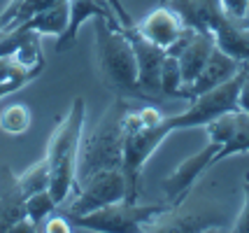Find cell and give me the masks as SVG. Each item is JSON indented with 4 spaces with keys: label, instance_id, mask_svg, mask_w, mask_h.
<instances>
[{
    "label": "cell",
    "instance_id": "obj_24",
    "mask_svg": "<svg viewBox=\"0 0 249 233\" xmlns=\"http://www.w3.org/2000/svg\"><path fill=\"white\" fill-rule=\"evenodd\" d=\"M2 35H5V33H2V31H0V37H2Z\"/></svg>",
    "mask_w": 249,
    "mask_h": 233
},
{
    "label": "cell",
    "instance_id": "obj_11",
    "mask_svg": "<svg viewBox=\"0 0 249 233\" xmlns=\"http://www.w3.org/2000/svg\"><path fill=\"white\" fill-rule=\"evenodd\" d=\"M242 66H245V63L235 61L233 56H228L226 52H221V49L214 45V49H212L210 58L205 61L203 70H200V72L196 75L194 82L186 87V100H191V98H196V96H200V93H205V91L219 87L221 82H226V79L233 77Z\"/></svg>",
    "mask_w": 249,
    "mask_h": 233
},
{
    "label": "cell",
    "instance_id": "obj_4",
    "mask_svg": "<svg viewBox=\"0 0 249 233\" xmlns=\"http://www.w3.org/2000/svg\"><path fill=\"white\" fill-rule=\"evenodd\" d=\"M128 108V98L114 96V100L107 105V110L103 112L100 122L96 124V128L89 135H82L79 156H77V187L100 170L121 168L124 119H126Z\"/></svg>",
    "mask_w": 249,
    "mask_h": 233
},
{
    "label": "cell",
    "instance_id": "obj_7",
    "mask_svg": "<svg viewBox=\"0 0 249 233\" xmlns=\"http://www.w3.org/2000/svg\"><path fill=\"white\" fill-rule=\"evenodd\" d=\"M126 198V179L121 168H107L91 175L87 182H82L75 191L72 203L63 210L65 217H79L93 212L98 208H105L109 203Z\"/></svg>",
    "mask_w": 249,
    "mask_h": 233
},
{
    "label": "cell",
    "instance_id": "obj_23",
    "mask_svg": "<svg viewBox=\"0 0 249 233\" xmlns=\"http://www.w3.org/2000/svg\"><path fill=\"white\" fill-rule=\"evenodd\" d=\"M238 105H240V110H242V112H249V66H247L245 77H242V84H240Z\"/></svg>",
    "mask_w": 249,
    "mask_h": 233
},
{
    "label": "cell",
    "instance_id": "obj_6",
    "mask_svg": "<svg viewBox=\"0 0 249 233\" xmlns=\"http://www.w3.org/2000/svg\"><path fill=\"white\" fill-rule=\"evenodd\" d=\"M247 66L249 63H245L233 77L226 79V82H221L219 87L191 98V105H189L184 112L170 114V128H173V133L175 131H182V128L205 126V124H210L212 119H217V117L226 114V112L240 110L238 93H240L242 77H245V72H247Z\"/></svg>",
    "mask_w": 249,
    "mask_h": 233
},
{
    "label": "cell",
    "instance_id": "obj_5",
    "mask_svg": "<svg viewBox=\"0 0 249 233\" xmlns=\"http://www.w3.org/2000/svg\"><path fill=\"white\" fill-rule=\"evenodd\" d=\"M173 205H138V200L121 198L117 203H109L105 208H98L93 212L68 217L72 229H91L100 233H138L144 231L147 224H152L159 215L170 210Z\"/></svg>",
    "mask_w": 249,
    "mask_h": 233
},
{
    "label": "cell",
    "instance_id": "obj_16",
    "mask_svg": "<svg viewBox=\"0 0 249 233\" xmlns=\"http://www.w3.org/2000/svg\"><path fill=\"white\" fill-rule=\"evenodd\" d=\"M33 114L31 108L23 103H12L0 112V131L7 135H21L31 128Z\"/></svg>",
    "mask_w": 249,
    "mask_h": 233
},
{
    "label": "cell",
    "instance_id": "obj_3",
    "mask_svg": "<svg viewBox=\"0 0 249 233\" xmlns=\"http://www.w3.org/2000/svg\"><path fill=\"white\" fill-rule=\"evenodd\" d=\"M93 33H96V66L105 89L121 98L142 100V91L138 87V61L128 37L103 17H93Z\"/></svg>",
    "mask_w": 249,
    "mask_h": 233
},
{
    "label": "cell",
    "instance_id": "obj_20",
    "mask_svg": "<svg viewBox=\"0 0 249 233\" xmlns=\"http://www.w3.org/2000/svg\"><path fill=\"white\" fill-rule=\"evenodd\" d=\"M242 191H245V205H242L238 219L233 222V229H231V231H235V233H249V173H245Z\"/></svg>",
    "mask_w": 249,
    "mask_h": 233
},
{
    "label": "cell",
    "instance_id": "obj_13",
    "mask_svg": "<svg viewBox=\"0 0 249 233\" xmlns=\"http://www.w3.org/2000/svg\"><path fill=\"white\" fill-rule=\"evenodd\" d=\"M70 5V14H68V26L61 37H56V52L63 54L75 45L77 33L82 28V23L93 17H103V19H112L114 17V7L109 0H68Z\"/></svg>",
    "mask_w": 249,
    "mask_h": 233
},
{
    "label": "cell",
    "instance_id": "obj_15",
    "mask_svg": "<svg viewBox=\"0 0 249 233\" xmlns=\"http://www.w3.org/2000/svg\"><path fill=\"white\" fill-rule=\"evenodd\" d=\"M56 2H63V0H10L7 7L0 12V31L7 33L12 28L21 26L23 21H28L35 12L52 7Z\"/></svg>",
    "mask_w": 249,
    "mask_h": 233
},
{
    "label": "cell",
    "instance_id": "obj_17",
    "mask_svg": "<svg viewBox=\"0 0 249 233\" xmlns=\"http://www.w3.org/2000/svg\"><path fill=\"white\" fill-rule=\"evenodd\" d=\"M161 93L163 98H184V82H182V72H179V63L177 56L165 52V61H163L161 70Z\"/></svg>",
    "mask_w": 249,
    "mask_h": 233
},
{
    "label": "cell",
    "instance_id": "obj_12",
    "mask_svg": "<svg viewBox=\"0 0 249 233\" xmlns=\"http://www.w3.org/2000/svg\"><path fill=\"white\" fill-rule=\"evenodd\" d=\"M26 219V196H23L17 173L7 163L0 166V233L12 231Z\"/></svg>",
    "mask_w": 249,
    "mask_h": 233
},
{
    "label": "cell",
    "instance_id": "obj_19",
    "mask_svg": "<svg viewBox=\"0 0 249 233\" xmlns=\"http://www.w3.org/2000/svg\"><path fill=\"white\" fill-rule=\"evenodd\" d=\"M52 210H56V200H54V196L49 194V189H47V191H37V194H33V196L26 198V217H28L35 226L42 222Z\"/></svg>",
    "mask_w": 249,
    "mask_h": 233
},
{
    "label": "cell",
    "instance_id": "obj_22",
    "mask_svg": "<svg viewBox=\"0 0 249 233\" xmlns=\"http://www.w3.org/2000/svg\"><path fill=\"white\" fill-rule=\"evenodd\" d=\"M44 231L47 233H70L72 231V224H70V219L63 215V217H54L52 222H47Z\"/></svg>",
    "mask_w": 249,
    "mask_h": 233
},
{
    "label": "cell",
    "instance_id": "obj_1",
    "mask_svg": "<svg viewBox=\"0 0 249 233\" xmlns=\"http://www.w3.org/2000/svg\"><path fill=\"white\" fill-rule=\"evenodd\" d=\"M170 133H173L170 114L159 110L154 103H147L142 108H128L124 119V154H121L126 200H138L142 168Z\"/></svg>",
    "mask_w": 249,
    "mask_h": 233
},
{
    "label": "cell",
    "instance_id": "obj_14",
    "mask_svg": "<svg viewBox=\"0 0 249 233\" xmlns=\"http://www.w3.org/2000/svg\"><path fill=\"white\" fill-rule=\"evenodd\" d=\"M68 14H70V5L68 0L63 2H56L52 7H44V10L35 12L28 21H23L21 26L31 28L40 35H54V37H61L68 26Z\"/></svg>",
    "mask_w": 249,
    "mask_h": 233
},
{
    "label": "cell",
    "instance_id": "obj_10",
    "mask_svg": "<svg viewBox=\"0 0 249 233\" xmlns=\"http://www.w3.org/2000/svg\"><path fill=\"white\" fill-rule=\"evenodd\" d=\"M138 26V31H140L149 42H154L156 47H161V49H168V47H173L182 33L186 31L184 21L179 19V14L175 10H170L168 5H159L156 10H152L142 21L135 23Z\"/></svg>",
    "mask_w": 249,
    "mask_h": 233
},
{
    "label": "cell",
    "instance_id": "obj_8",
    "mask_svg": "<svg viewBox=\"0 0 249 233\" xmlns=\"http://www.w3.org/2000/svg\"><path fill=\"white\" fill-rule=\"evenodd\" d=\"M219 147H221V144H219L217 140H207V144L198 152V154L184 159V161L161 182L163 191H165V196H168V200H170L173 208H179V205L184 203V198L189 196L191 187L196 184V179L200 178L207 168L214 166Z\"/></svg>",
    "mask_w": 249,
    "mask_h": 233
},
{
    "label": "cell",
    "instance_id": "obj_9",
    "mask_svg": "<svg viewBox=\"0 0 249 233\" xmlns=\"http://www.w3.org/2000/svg\"><path fill=\"white\" fill-rule=\"evenodd\" d=\"M205 131L207 140H217L221 144L214 163L233 154H240V152H249V112H226L217 119H212L210 124H205Z\"/></svg>",
    "mask_w": 249,
    "mask_h": 233
},
{
    "label": "cell",
    "instance_id": "obj_2",
    "mask_svg": "<svg viewBox=\"0 0 249 233\" xmlns=\"http://www.w3.org/2000/svg\"><path fill=\"white\" fill-rule=\"evenodd\" d=\"M87 103L77 96L70 110L61 117L54 126L47 143V163H49V194L54 196L56 205H61L77 189V156H79V140L84 128Z\"/></svg>",
    "mask_w": 249,
    "mask_h": 233
},
{
    "label": "cell",
    "instance_id": "obj_18",
    "mask_svg": "<svg viewBox=\"0 0 249 233\" xmlns=\"http://www.w3.org/2000/svg\"><path fill=\"white\" fill-rule=\"evenodd\" d=\"M17 179H19V187H21L26 198L33 196V194H37V191H47L49 189V163H47V159L33 163L28 170H23L21 175H17Z\"/></svg>",
    "mask_w": 249,
    "mask_h": 233
},
{
    "label": "cell",
    "instance_id": "obj_21",
    "mask_svg": "<svg viewBox=\"0 0 249 233\" xmlns=\"http://www.w3.org/2000/svg\"><path fill=\"white\" fill-rule=\"evenodd\" d=\"M228 17L233 19H247L249 17V0H219Z\"/></svg>",
    "mask_w": 249,
    "mask_h": 233
}]
</instances>
